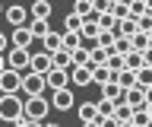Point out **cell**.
Returning <instances> with one entry per match:
<instances>
[{
  "label": "cell",
  "mask_w": 152,
  "mask_h": 127,
  "mask_svg": "<svg viewBox=\"0 0 152 127\" xmlns=\"http://www.w3.org/2000/svg\"><path fill=\"white\" fill-rule=\"evenodd\" d=\"M26 117V98L22 95H0V124H19Z\"/></svg>",
  "instance_id": "cell-1"
},
{
  "label": "cell",
  "mask_w": 152,
  "mask_h": 127,
  "mask_svg": "<svg viewBox=\"0 0 152 127\" xmlns=\"http://www.w3.org/2000/svg\"><path fill=\"white\" fill-rule=\"evenodd\" d=\"M51 115V98L48 95H32V98H26V117L28 121H45V117Z\"/></svg>",
  "instance_id": "cell-2"
},
{
  "label": "cell",
  "mask_w": 152,
  "mask_h": 127,
  "mask_svg": "<svg viewBox=\"0 0 152 127\" xmlns=\"http://www.w3.org/2000/svg\"><path fill=\"white\" fill-rule=\"evenodd\" d=\"M19 92H22V73L7 67L0 73V95H19Z\"/></svg>",
  "instance_id": "cell-3"
},
{
  "label": "cell",
  "mask_w": 152,
  "mask_h": 127,
  "mask_svg": "<svg viewBox=\"0 0 152 127\" xmlns=\"http://www.w3.org/2000/svg\"><path fill=\"white\" fill-rule=\"evenodd\" d=\"M28 60H32V51H19V48L7 51V67L16 73H28Z\"/></svg>",
  "instance_id": "cell-4"
},
{
  "label": "cell",
  "mask_w": 152,
  "mask_h": 127,
  "mask_svg": "<svg viewBox=\"0 0 152 127\" xmlns=\"http://www.w3.org/2000/svg\"><path fill=\"white\" fill-rule=\"evenodd\" d=\"M45 89H48L45 76H38V73H22V92H26V98L45 95Z\"/></svg>",
  "instance_id": "cell-5"
},
{
  "label": "cell",
  "mask_w": 152,
  "mask_h": 127,
  "mask_svg": "<svg viewBox=\"0 0 152 127\" xmlns=\"http://www.w3.org/2000/svg\"><path fill=\"white\" fill-rule=\"evenodd\" d=\"M51 54H45V51H35L32 54V60H28V73H38V76H48L51 73Z\"/></svg>",
  "instance_id": "cell-6"
},
{
  "label": "cell",
  "mask_w": 152,
  "mask_h": 127,
  "mask_svg": "<svg viewBox=\"0 0 152 127\" xmlns=\"http://www.w3.org/2000/svg\"><path fill=\"white\" fill-rule=\"evenodd\" d=\"M124 105L130 108V111H142V108H146V89H140V86L127 89V92H124Z\"/></svg>",
  "instance_id": "cell-7"
},
{
  "label": "cell",
  "mask_w": 152,
  "mask_h": 127,
  "mask_svg": "<svg viewBox=\"0 0 152 127\" xmlns=\"http://www.w3.org/2000/svg\"><path fill=\"white\" fill-rule=\"evenodd\" d=\"M76 98L70 89H60V92H51V108H57V111H73Z\"/></svg>",
  "instance_id": "cell-8"
},
{
  "label": "cell",
  "mask_w": 152,
  "mask_h": 127,
  "mask_svg": "<svg viewBox=\"0 0 152 127\" xmlns=\"http://www.w3.org/2000/svg\"><path fill=\"white\" fill-rule=\"evenodd\" d=\"M32 32H28V26H22V29H13V35H10V48H19V51H28L32 48Z\"/></svg>",
  "instance_id": "cell-9"
},
{
  "label": "cell",
  "mask_w": 152,
  "mask_h": 127,
  "mask_svg": "<svg viewBox=\"0 0 152 127\" xmlns=\"http://www.w3.org/2000/svg\"><path fill=\"white\" fill-rule=\"evenodd\" d=\"M45 83H48V89H51V92L70 89V73H66V70H51V73L45 76Z\"/></svg>",
  "instance_id": "cell-10"
},
{
  "label": "cell",
  "mask_w": 152,
  "mask_h": 127,
  "mask_svg": "<svg viewBox=\"0 0 152 127\" xmlns=\"http://www.w3.org/2000/svg\"><path fill=\"white\" fill-rule=\"evenodd\" d=\"M51 67H54V70H66V73H70V70H73V54L60 48L57 54H51Z\"/></svg>",
  "instance_id": "cell-11"
},
{
  "label": "cell",
  "mask_w": 152,
  "mask_h": 127,
  "mask_svg": "<svg viewBox=\"0 0 152 127\" xmlns=\"http://www.w3.org/2000/svg\"><path fill=\"white\" fill-rule=\"evenodd\" d=\"M76 115H79L83 124H92V121H98V105L95 102H83V105H76Z\"/></svg>",
  "instance_id": "cell-12"
},
{
  "label": "cell",
  "mask_w": 152,
  "mask_h": 127,
  "mask_svg": "<svg viewBox=\"0 0 152 127\" xmlns=\"http://www.w3.org/2000/svg\"><path fill=\"white\" fill-rule=\"evenodd\" d=\"M92 83V70L89 67H73L70 70V86H89Z\"/></svg>",
  "instance_id": "cell-13"
},
{
  "label": "cell",
  "mask_w": 152,
  "mask_h": 127,
  "mask_svg": "<svg viewBox=\"0 0 152 127\" xmlns=\"http://www.w3.org/2000/svg\"><path fill=\"white\" fill-rule=\"evenodd\" d=\"M3 16H7V22L13 29H22V26H26V10H22V7H7Z\"/></svg>",
  "instance_id": "cell-14"
},
{
  "label": "cell",
  "mask_w": 152,
  "mask_h": 127,
  "mask_svg": "<svg viewBox=\"0 0 152 127\" xmlns=\"http://www.w3.org/2000/svg\"><path fill=\"white\" fill-rule=\"evenodd\" d=\"M102 98H104V102L121 105V102H124V89L117 86V83H104V86H102Z\"/></svg>",
  "instance_id": "cell-15"
},
{
  "label": "cell",
  "mask_w": 152,
  "mask_h": 127,
  "mask_svg": "<svg viewBox=\"0 0 152 127\" xmlns=\"http://www.w3.org/2000/svg\"><path fill=\"white\" fill-rule=\"evenodd\" d=\"M41 45H45V54H57V51L64 48V32H54V29H51V35H48Z\"/></svg>",
  "instance_id": "cell-16"
},
{
  "label": "cell",
  "mask_w": 152,
  "mask_h": 127,
  "mask_svg": "<svg viewBox=\"0 0 152 127\" xmlns=\"http://www.w3.org/2000/svg\"><path fill=\"white\" fill-rule=\"evenodd\" d=\"M79 35H83V41H86V38L95 41L98 35H102V29H98V19H95V16H92V19H83V29H79Z\"/></svg>",
  "instance_id": "cell-17"
},
{
  "label": "cell",
  "mask_w": 152,
  "mask_h": 127,
  "mask_svg": "<svg viewBox=\"0 0 152 127\" xmlns=\"http://www.w3.org/2000/svg\"><path fill=\"white\" fill-rule=\"evenodd\" d=\"M28 32H32V38H41L45 41L51 35V22H41V19H32L28 22Z\"/></svg>",
  "instance_id": "cell-18"
},
{
  "label": "cell",
  "mask_w": 152,
  "mask_h": 127,
  "mask_svg": "<svg viewBox=\"0 0 152 127\" xmlns=\"http://www.w3.org/2000/svg\"><path fill=\"white\" fill-rule=\"evenodd\" d=\"M130 48L136 51V54H146V51L152 48V41H149V35H146V32H136V35L130 38Z\"/></svg>",
  "instance_id": "cell-19"
},
{
  "label": "cell",
  "mask_w": 152,
  "mask_h": 127,
  "mask_svg": "<svg viewBox=\"0 0 152 127\" xmlns=\"http://www.w3.org/2000/svg\"><path fill=\"white\" fill-rule=\"evenodd\" d=\"M32 19H41V22L51 19V3H48V0H38V3H32Z\"/></svg>",
  "instance_id": "cell-20"
},
{
  "label": "cell",
  "mask_w": 152,
  "mask_h": 127,
  "mask_svg": "<svg viewBox=\"0 0 152 127\" xmlns=\"http://www.w3.org/2000/svg\"><path fill=\"white\" fill-rule=\"evenodd\" d=\"M79 48H83V35H79V32H64V51L73 54V51H79Z\"/></svg>",
  "instance_id": "cell-21"
},
{
  "label": "cell",
  "mask_w": 152,
  "mask_h": 127,
  "mask_svg": "<svg viewBox=\"0 0 152 127\" xmlns=\"http://www.w3.org/2000/svg\"><path fill=\"white\" fill-rule=\"evenodd\" d=\"M73 13L79 16V19H92V16H95V7H92V0H76Z\"/></svg>",
  "instance_id": "cell-22"
},
{
  "label": "cell",
  "mask_w": 152,
  "mask_h": 127,
  "mask_svg": "<svg viewBox=\"0 0 152 127\" xmlns=\"http://www.w3.org/2000/svg\"><path fill=\"white\" fill-rule=\"evenodd\" d=\"M114 83H117V86L127 92V89H133V86H136V73H130V70H121V73L114 76Z\"/></svg>",
  "instance_id": "cell-23"
},
{
  "label": "cell",
  "mask_w": 152,
  "mask_h": 127,
  "mask_svg": "<svg viewBox=\"0 0 152 127\" xmlns=\"http://www.w3.org/2000/svg\"><path fill=\"white\" fill-rule=\"evenodd\" d=\"M124 64H127L124 70H130V73H140V70L146 67V64H142V54H136V51H130V54L124 57Z\"/></svg>",
  "instance_id": "cell-24"
},
{
  "label": "cell",
  "mask_w": 152,
  "mask_h": 127,
  "mask_svg": "<svg viewBox=\"0 0 152 127\" xmlns=\"http://www.w3.org/2000/svg\"><path fill=\"white\" fill-rule=\"evenodd\" d=\"M92 83H98V86H104V83H114V73H111L108 67H98V70L92 73Z\"/></svg>",
  "instance_id": "cell-25"
},
{
  "label": "cell",
  "mask_w": 152,
  "mask_h": 127,
  "mask_svg": "<svg viewBox=\"0 0 152 127\" xmlns=\"http://www.w3.org/2000/svg\"><path fill=\"white\" fill-rule=\"evenodd\" d=\"M104 67H108V70L114 73V76H117V73H121V70L127 67V64H124V57H121V54H111V57L104 60Z\"/></svg>",
  "instance_id": "cell-26"
},
{
  "label": "cell",
  "mask_w": 152,
  "mask_h": 127,
  "mask_svg": "<svg viewBox=\"0 0 152 127\" xmlns=\"http://www.w3.org/2000/svg\"><path fill=\"white\" fill-rule=\"evenodd\" d=\"M136 86L140 89H152V70L149 67H142L140 73H136Z\"/></svg>",
  "instance_id": "cell-27"
},
{
  "label": "cell",
  "mask_w": 152,
  "mask_h": 127,
  "mask_svg": "<svg viewBox=\"0 0 152 127\" xmlns=\"http://www.w3.org/2000/svg\"><path fill=\"white\" fill-rule=\"evenodd\" d=\"M149 13V3H142V0H130V16L133 19H140V16H146Z\"/></svg>",
  "instance_id": "cell-28"
},
{
  "label": "cell",
  "mask_w": 152,
  "mask_h": 127,
  "mask_svg": "<svg viewBox=\"0 0 152 127\" xmlns=\"http://www.w3.org/2000/svg\"><path fill=\"white\" fill-rule=\"evenodd\" d=\"M111 16L117 22H124L127 16H130V3H114V7H111Z\"/></svg>",
  "instance_id": "cell-29"
},
{
  "label": "cell",
  "mask_w": 152,
  "mask_h": 127,
  "mask_svg": "<svg viewBox=\"0 0 152 127\" xmlns=\"http://www.w3.org/2000/svg\"><path fill=\"white\" fill-rule=\"evenodd\" d=\"M133 127H152V121H149V111L142 108V111H133V121H130Z\"/></svg>",
  "instance_id": "cell-30"
},
{
  "label": "cell",
  "mask_w": 152,
  "mask_h": 127,
  "mask_svg": "<svg viewBox=\"0 0 152 127\" xmlns=\"http://www.w3.org/2000/svg\"><path fill=\"white\" fill-rule=\"evenodd\" d=\"M79 29H83V19H79L76 13H70L64 19V32H79Z\"/></svg>",
  "instance_id": "cell-31"
},
{
  "label": "cell",
  "mask_w": 152,
  "mask_h": 127,
  "mask_svg": "<svg viewBox=\"0 0 152 127\" xmlns=\"http://www.w3.org/2000/svg\"><path fill=\"white\" fill-rule=\"evenodd\" d=\"M95 105H98V117H114V102H104V98H98V102H95Z\"/></svg>",
  "instance_id": "cell-32"
},
{
  "label": "cell",
  "mask_w": 152,
  "mask_h": 127,
  "mask_svg": "<svg viewBox=\"0 0 152 127\" xmlns=\"http://www.w3.org/2000/svg\"><path fill=\"white\" fill-rule=\"evenodd\" d=\"M73 67H89V48L73 51Z\"/></svg>",
  "instance_id": "cell-33"
},
{
  "label": "cell",
  "mask_w": 152,
  "mask_h": 127,
  "mask_svg": "<svg viewBox=\"0 0 152 127\" xmlns=\"http://www.w3.org/2000/svg\"><path fill=\"white\" fill-rule=\"evenodd\" d=\"M130 38H117L114 41V54H121V57H127V54H130Z\"/></svg>",
  "instance_id": "cell-34"
},
{
  "label": "cell",
  "mask_w": 152,
  "mask_h": 127,
  "mask_svg": "<svg viewBox=\"0 0 152 127\" xmlns=\"http://www.w3.org/2000/svg\"><path fill=\"white\" fill-rule=\"evenodd\" d=\"M136 26H140V32H146V35H152V13H146V16H140V19H136Z\"/></svg>",
  "instance_id": "cell-35"
},
{
  "label": "cell",
  "mask_w": 152,
  "mask_h": 127,
  "mask_svg": "<svg viewBox=\"0 0 152 127\" xmlns=\"http://www.w3.org/2000/svg\"><path fill=\"white\" fill-rule=\"evenodd\" d=\"M7 48H10V35L0 32V54H7Z\"/></svg>",
  "instance_id": "cell-36"
},
{
  "label": "cell",
  "mask_w": 152,
  "mask_h": 127,
  "mask_svg": "<svg viewBox=\"0 0 152 127\" xmlns=\"http://www.w3.org/2000/svg\"><path fill=\"white\" fill-rule=\"evenodd\" d=\"M98 124H102V127H121L114 117H98Z\"/></svg>",
  "instance_id": "cell-37"
},
{
  "label": "cell",
  "mask_w": 152,
  "mask_h": 127,
  "mask_svg": "<svg viewBox=\"0 0 152 127\" xmlns=\"http://www.w3.org/2000/svg\"><path fill=\"white\" fill-rule=\"evenodd\" d=\"M16 127H45V124H38V121H28V117H22Z\"/></svg>",
  "instance_id": "cell-38"
},
{
  "label": "cell",
  "mask_w": 152,
  "mask_h": 127,
  "mask_svg": "<svg viewBox=\"0 0 152 127\" xmlns=\"http://www.w3.org/2000/svg\"><path fill=\"white\" fill-rule=\"evenodd\" d=\"M142 64H146V67H149V70H152V48H149V51H146V54H142Z\"/></svg>",
  "instance_id": "cell-39"
},
{
  "label": "cell",
  "mask_w": 152,
  "mask_h": 127,
  "mask_svg": "<svg viewBox=\"0 0 152 127\" xmlns=\"http://www.w3.org/2000/svg\"><path fill=\"white\" fill-rule=\"evenodd\" d=\"M146 108H152V89H146Z\"/></svg>",
  "instance_id": "cell-40"
},
{
  "label": "cell",
  "mask_w": 152,
  "mask_h": 127,
  "mask_svg": "<svg viewBox=\"0 0 152 127\" xmlns=\"http://www.w3.org/2000/svg\"><path fill=\"white\" fill-rule=\"evenodd\" d=\"M7 70V54H0V73Z\"/></svg>",
  "instance_id": "cell-41"
},
{
  "label": "cell",
  "mask_w": 152,
  "mask_h": 127,
  "mask_svg": "<svg viewBox=\"0 0 152 127\" xmlns=\"http://www.w3.org/2000/svg\"><path fill=\"white\" fill-rule=\"evenodd\" d=\"M79 127H102V124H98V121H92V124H79Z\"/></svg>",
  "instance_id": "cell-42"
},
{
  "label": "cell",
  "mask_w": 152,
  "mask_h": 127,
  "mask_svg": "<svg viewBox=\"0 0 152 127\" xmlns=\"http://www.w3.org/2000/svg\"><path fill=\"white\" fill-rule=\"evenodd\" d=\"M146 111H149V121H152V108H146Z\"/></svg>",
  "instance_id": "cell-43"
},
{
  "label": "cell",
  "mask_w": 152,
  "mask_h": 127,
  "mask_svg": "<svg viewBox=\"0 0 152 127\" xmlns=\"http://www.w3.org/2000/svg\"><path fill=\"white\" fill-rule=\"evenodd\" d=\"M48 127H64V124H48Z\"/></svg>",
  "instance_id": "cell-44"
},
{
  "label": "cell",
  "mask_w": 152,
  "mask_h": 127,
  "mask_svg": "<svg viewBox=\"0 0 152 127\" xmlns=\"http://www.w3.org/2000/svg\"><path fill=\"white\" fill-rule=\"evenodd\" d=\"M121 127H133V124H121Z\"/></svg>",
  "instance_id": "cell-45"
},
{
  "label": "cell",
  "mask_w": 152,
  "mask_h": 127,
  "mask_svg": "<svg viewBox=\"0 0 152 127\" xmlns=\"http://www.w3.org/2000/svg\"><path fill=\"white\" fill-rule=\"evenodd\" d=\"M149 41H152V35H149Z\"/></svg>",
  "instance_id": "cell-46"
},
{
  "label": "cell",
  "mask_w": 152,
  "mask_h": 127,
  "mask_svg": "<svg viewBox=\"0 0 152 127\" xmlns=\"http://www.w3.org/2000/svg\"><path fill=\"white\" fill-rule=\"evenodd\" d=\"M0 13H3V10H0Z\"/></svg>",
  "instance_id": "cell-47"
}]
</instances>
